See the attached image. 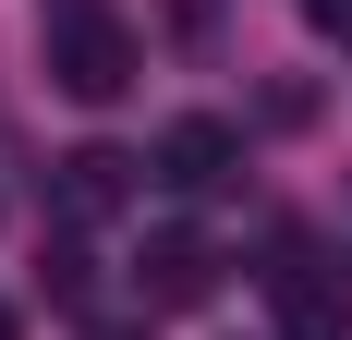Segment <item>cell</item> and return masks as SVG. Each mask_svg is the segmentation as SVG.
<instances>
[{"instance_id": "6da1fadb", "label": "cell", "mask_w": 352, "mask_h": 340, "mask_svg": "<svg viewBox=\"0 0 352 340\" xmlns=\"http://www.w3.org/2000/svg\"><path fill=\"white\" fill-rule=\"evenodd\" d=\"M49 85L85 109H109L134 85V25L109 12V0H49Z\"/></svg>"}, {"instance_id": "7a4b0ae2", "label": "cell", "mask_w": 352, "mask_h": 340, "mask_svg": "<svg viewBox=\"0 0 352 340\" xmlns=\"http://www.w3.org/2000/svg\"><path fill=\"white\" fill-rule=\"evenodd\" d=\"M267 316H280V340H352V255H328V243H280Z\"/></svg>"}, {"instance_id": "3957f363", "label": "cell", "mask_w": 352, "mask_h": 340, "mask_svg": "<svg viewBox=\"0 0 352 340\" xmlns=\"http://www.w3.org/2000/svg\"><path fill=\"white\" fill-rule=\"evenodd\" d=\"M231 170H243V134H231L219 109H182L170 134L146 146V182H170V195H219Z\"/></svg>"}, {"instance_id": "277c9868", "label": "cell", "mask_w": 352, "mask_h": 340, "mask_svg": "<svg viewBox=\"0 0 352 340\" xmlns=\"http://www.w3.org/2000/svg\"><path fill=\"white\" fill-rule=\"evenodd\" d=\"M134 170H146V158H122V146H73V158L49 170V206H61V231H98V219H122V206H134Z\"/></svg>"}, {"instance_id": "5b68a950", "label": "cell", "mask_w": 352, "mask_h": 340, "mask_svg": "<svg viewBox=\"0 0 352 340\" xmlns=\"http://www.w3.org/2000/svg\"><path fill=\"white\" fill-rule=\"evenodd\" d=\"M134 292H146L158 316H195V304L219 292V255H207V231H158V243H146V268H134Z\"/></svg>"}, {"instance_id": "8992f818", "label": "cell", "mask_w": 352, "mask_h": 340, "mask_svg": "<svg viewBox=\"0 0 352 340\" xmlns=\"http://www.w3.org/2000/svg\"><path fill=\"white\" fill-rule=\"evenodd\" d=\"M158 25H170V36H207V25H219V0H158Z\"/></svg>"}, {"instance_id": "52a82bcc", "label": "cell", "mask_w": 352, "mask_h": 340, "mask_svg": "<svg viewBox=\"0 0 352 340\" xmlns=\"http://www.w3.org/2000/svg\"><path fill=\"white\" fill-rule=\"evenodd\" d=\"M304 25H316L328 49H352V0H304Z\"/></svg>"}, {"instance_id": "ba28073f", "label": "cell", "mask_w": 352, "mask_h": 340, "mask_svg": "<svg viewBox=\"0 0 352 340\" xmlns=\"http://www.w3.org/2000/svg\"><path fill=\"white\" fill-rule=\"evenodd\" d=\"M0 340H12V304H0Z\"/></svg>"}]
</instances>
